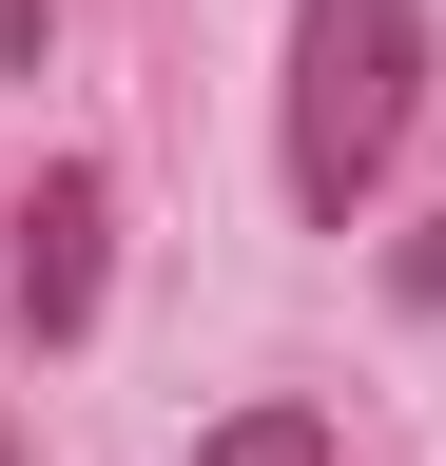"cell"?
<instances>
[{"mask_svg":"<svg viewBox=\"0 0 446 466\" xmlns=\"http://www.w3.org/2000/svg\"><path fill=\"white\" fill-rule=\"evenodd\" d=\"M408 78H427V0H292V195L330 233L408 156Z\"/></svg>","mask_w":446,"mask_h":466,"instance_id":"cell-1","label":"cell"},{"mask_svg":"<svg viewBox=\"0 0 446 466\" xmlns=\"http://www.w3.org/2000/svg\"><path fill=\"white\" fill-rule=\"evenodd\" d=\"M97 233H117V195H97L78 156L20 195V233H0V291H20V330H39V350H78V330H97Z\"/></svg>","mask_w":446,"mask_h":466,"instance_id":"cell-2","label":"cell"},{"mask_svg":"<svg viewBox=\"0 0 446 466\" xmlns=\"http://www.w3.org/2000/svg\"><path fill=\"white\" fill-rule=\"evenodd\" d=\"M0 466H20V428H0Z\"/></svg>","mask_w":446,"mask_h":466,"instance_id":"cell-4","label":"cell"},{"mask_svg":"<svg viewBox=\"0 0 446 466\" xmlns=\"http://www.w3.org/2000/svg\"><path fill=\"white\" fill-rule=\"evenodd\" d=\"M213 466H330V428H311V408H233V428H213Z\"/></svg>","mask_w":446,"mask_h":466,"instance_id":"cell-3","label":"cell"}]
</instances>
